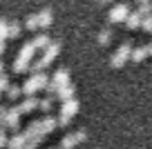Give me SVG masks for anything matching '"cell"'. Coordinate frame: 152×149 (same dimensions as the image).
Here are the masks:
<instances>
[{
	"label": "cell",
	"mask_w": 152,
	"mask_h": 149,
	"mask_svg": "<svg viewBox=\"0 0 152 149\" xmlns=\"http://www.w3.org/2000/svg\"><path fill=\"white\" fill-rule=\"evenodd\" d=\"M139 2H150V0H139Z\"/></svg>",
	"instance_id": "24"
},
{
	"label": "cell",
	"mask_w": 152,
	"mask_h": 149,
	"mask_svg": "<svg viewBox=\"0 0 152 149\" xmlns=\"http://www.w3.org/2000/svg\"><path fill=\"white\" fill-rule=\"evenodd\" d=\"M139 14H141V16H150V14H152V2H141Z\"/></svg>",
	"instance_id": "16"
},
{
	"label": "cell",
	"mask_w": 152,
	"mask_h": 149,
	"mask_svg": "<svg viewBox=\"0 0 152 149\" xmlns=\"http://www.w3.org/2000/svg\"><path fill=\"white\" fill-rule=\"evenodd\" d=\"M45 85H47V76H45V74H40V71H38V74L34 76L31 80H27V82H25L23 91H25V93H34V91H36V89H43Z\"/></svg>",
	"instance_id": "3"
},
{
	"label": "cell",
	"mask_w": 152,
	"mask_h": 149,
	"mask_svg": "<svg viewBox=\"0 0 152 149\" xmlns=\"http://www.w3.org/2000/svg\"><path fill=\"white\" fill-rule=\"evenodd\" d=\"M99 2H101V5H105V2H112V0H99Z\"/></svg>",
	"instance_id": "23"
},
{
	"label": "cell",
	"mask_w": 152,
	"mask_h": 149,
	"mask_svg": "<svg viewBox=\"0 0 152 149\" xmlns=\"http://www.w3.org/2000/svg\"><path fill=\"white\" fill-rule=\"evenodd\" d=\"M38 107L43 109V111H49V109H52V98H45V100H40V103H38Z\"/></svg>",
	"instance_id": "19"
},
{
	"label": "cell",
	"mask_w": 152,
	"mask_h": 149,
	"mask_svg": "<svg viewBox=\"0 0 152 149\" xmlns=\"http://www.w3.org/2000/svg\"><path fill=\"white\" fill-rule=\"evenodd\" d=\"M2 36H7V22L5 20H0V38Z\"/></svg>",
	"instance_id": "20"
},
{
	"label": "cell",
	"mask_w": 152,
	"mask_h": 149,
	"mask_svg": "<svg viewBox=\"0 0 152 149\" xmlns=\"http://www.w3.org/2000/svg\"><path fill=\"white\" fill-rule=\"evenodd\" d=\"M141 27L145 29V31H152V14H150V16H143V18H141Z\"/></svg>",
	"instance_id": "17"
},
{
	"label": "cell",
	"mask_w": 152,
	"mask_h": 149,
	"mask_svg": "<svg viewBox=\"0 0 152 149\" xmlns=\"http://www.w3.org/2000/svg\"><path fill=\"white\" fill-rule=\"evenodd\" d=\"M130 51H132V45H130V42L121 45L119 51L112 56V67H123L125 62H128V58H130Z\"/></svg>",
	"instance_id": "2"
},
{
	"label": "cell",
	"mask_w": 152,
	"mask_h": 149,
	"mask_svg": "<svg viewBox=\"0 0 152 149\" xmlns=\"http://www.w3.org/2000/svg\"><path fill=\"white\" fill-rule=\"evenodd\" d=\"M36 20H38V29H43V27H49V25H52V11L49 9H43L40 11V14L36 16Z\"/></svg>",
	"instance_id": "8"
},
{
	"label": "cell",
	"mask_w": 152,
	"mask_h": 149,
	"mask_svg": "<svg viewBox=\"0 0 152 149\" xmlns=\"http://www.w3.org/2000/svg\"><path fill=\"white\" fill-rule=\"evenodd\" d=\"M145 56H148L145 47H137V49H132V51H130V58H132L134 62H141V60H145Z\"/></svg>",
	"instance_id": "11"
},
{
	"label": "cell",
	"mask_w": 152,
	"mask_h": 149,
	"mask_svg": "<svg viewBox=\"0 0 152 149\" xmlns=\"http://www.w3.org/2000/svg\"><path fill=\"white\" fill-rule=\"evenodd\" d=\"M0 51H2V42H0Z\"/></svg>",
	"instance_id": "25"
},
{
	"label": "cell",
	"mask_w": 152,
	"mask_h": 149,
	"mask_svg": "<svg viewBox=\"0 0 152 149\" xmlns=\"http://www.w3.org/2000/svg\"><path fill=\"white\" fill-rule=\"evenodd\" d=\"M78 111V103H76L74 98H69V100H65L63 103V109H61V118H65V120H69L74 114Z\"/></svg>",
	"instance_id": "5"
},
{
	"label": "cell",
	"mask_w": 152,
	"mask_h": 149,
	"mask_svg": "<svg viewBox=\"0 0 152 149\" xmlns=\"http://www.w3.org/2000/svg\"><path fill=\"white\" fill-rule=\"evenodd\" d=\"M52 85H54V87H63V85H69V74H67V71L65 69H58L56 71V76H54V78H52Z\"/></svg>",
	"instance_id": "7"
},
{
	"label": "cell",
	"mask_w": 152,
	"mask_h": 149,
	"mask_svg": "<svg viewBox=\"0 0 152 149\" xmlns=\"http://www.w3.org/2000/svg\"><path fill=\"white\" fill-rule=\"evenodd\" d=\"M58 51H61V47H58V42H49L47 47H45V54H43V58L34 65V71H40L43 67H47L49 62L54 60V58L58 56Z\"/></svg>",
	"instance_id": "1"
},
{
	"label": "cell",
	"mask_w": 152,
	"mask_h": 149,
	"mask_svg": "<svg viewBox=\"0 0 152 149\" xmlns=\"http://www.w3.org/2000/svg\"><path fill=\"white\" fill-rule=\"evenodd\" d=\"M25 25H27V29L36 31V29H38V20H36V16H29V18H27V22H25Z\"/></svg>",
	"instance_id": "18"
},
{
	"label": "cell",
	"mask_w": 152,
	"mask_h": 149,
	"mask_svg": "<svg viewBox=\"0 0 152 149\" xmlns=\"http://www.w3.org/2000/svg\"><path fill=\"white\" fill-rule=\"evenodd\" d=\"M34 45V49H45V47L49 45V38H47V33H40V36L36 38V40L31 42Z\"/></svg>",
	"instance_id": "12"
},
{
	"label": "cell",
	"mask_w": 152,
	"mask_h": 149,
	"mask_svg": "<svg viewBox=\"0 0 152 149\" xmlns=\"http://www.w3.org/2000/svg\"><path fill=\"white\" fill-rule=\"evenodd\" d=\"M36 105H38V103H36V98H27V100L23 103V107H20V111H31Z\"/></svg>",
	"instance_id": "15"
},
{
	"label": "cell",
	"mask_w": 152,
	"mask_h": 149,
	"mask_svg": "<svg viewBox=\"0 0 152 149\" xmlns=\"http://www.w3.org/2000/svg\"><path fill=\"white\" fill-rule=\"evenodd\" d=\"M141 18H143V16L139 14V11H134V14H128V18H125V25H128V29L141 27Z\"/></svg>",
	"instance_id": "10"
},
{
	"label": "cell",
	"mask_w": 152,
	"mask_h": 149,
	"mask_svg": "<svg viewBox=\"0 0 152 149\" xmlns=\"http://www.w3.org/2000/svg\"><path fill=\"white\" fill-rule=\"evenodd\" d=\"M145 51H148V56H152V42H150V45L145 47Z\"/></svg>",
	"instance_id": "22"
},
{
	"label": "cell",
	"mask_w": 152,
	"mask_h": 149,
	"mask_svg": "<svg viewBox=\"0 0 152 149\" xmlns=\"http://www.w3.org/2000/svg\"><path fill=\"white\" fill-rule=\"evenodd\" d=\"M7 36L18 38V36H20V25H18V22H11L9 27H7Z\"/></svg>",
	"instance_id": "13"
},
{
	"label": "cell",
	"mask_w": 152,
	"mask_h": 149,
	"mask_svg": "<svg viewBox=\"0 0 152 149\" xmlns=\"http://www.w3.org/2000/svg\"><path fill=\"white\" fill-rule=\"evenodd\" d=\"M56 93H58V98H61L63 103H65V100L74 98V87H72V85H63V87L56 89Z\"/></svg>",
	"instance_id": "9"
},
{
	"label": "cell",
	"mask_w": 152,
	"mask_h": 149,
	"mask_svg": "<svg viewBox=\"0 0 152 149\" xmlns=\"http://www.w3.org/2000/svg\"><path fill=\"white\" fill-rule=\"evenodd\" d=\"M128 14H130V9H128V5H114L112 7V11H110V22H121V20H125L128 18Z\"/></svg>",
	"instance_id": "4"
},
{
	"label": "cell",
	"mask_w": 152,
	"mask_h": 149,
	"mask_svg": "<svg viewBox=\"0 0 152 149\" xmlns=\"http://www.w3.org/2000/svg\"><path fill=\"white\" fill-rule=\"evenodd\" d=\"M18 93H20L18 87H11V89H9V98H18Z\"/></svg>",
	"instance_id": "21"
},
{
	"label": "cell",
	"mask_w": 152,
	"mask_h": 149,
	"mask_svg": "<svg viewBox=\"0 0 152 149\" xmlns=\"http://www.w3.org/2000/svg\"><path fill=\"white\" fill-rule=\"evenodd\" d=\"M110 40H112V31H110V29H103V31L99 33V42L101 45H107Z\"/></svg>",
	"instance_id": "14"
},
{
	"label": "cell",
	"mask_w": 152,
	"mask_h": 149,
	"mask_svg": "<svg viewBox=\"0 0 152 149\" xmlns=\"http://www.w3.org/2000/svg\"><path fill=\"white\" fill-rule=\"evenodd\" d=\"M81 140H85V131H76V134H72V136H67V138H63L61 147H63V149H69V147H74L76 142H81Z\"/></svg>",
	"instance_id": "6"
}]
</instances>
